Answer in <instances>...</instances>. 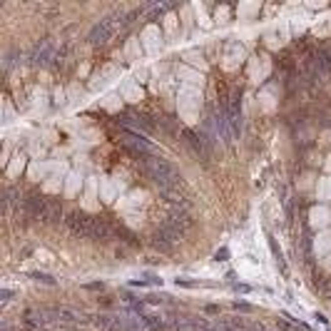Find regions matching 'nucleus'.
<instances>
[{"label": "nucleus", "instance_id": "nucleus-11", "mask_svg": "<svg viewBox=\"0 0 331 331\" xmlns=\"http://www.w3.org/2000/svg\"><path fill=\"white\" fill-rule=\"evenodd\" d=\"M33 279H38V282H43V284H55V279H50V277H45V274H33Z\"/></svg>", "mask_w": 331, "mask_h": 331}, {"label": "nucleus", "instance_id": "nucleus-8", "mask_svg": "<svg viewBox=\"0 0 331 331\" xmlns=\"http://www.w3.org/2000/svg\"><path fill=\"white\" fill-rule=\"evenodd\" d=\"M63 219V204L57 202V199H47V207L43 217H40V222H45V224H57Z\"/></svg>", "mask_w": 331, "mask_h": 331}, {"label": "nucleus", "instance_id": "nucleus-6", "mask_svg": "<svg viewBox=\"0 0 331 331\" xmlns=\"http://www.w3.org/2000/svg\"><path fill=\"white\" fill-rule=\"evenodd\" d=\"M47 207V197L43 194H38V192H30V194H25L23 199V212L30 217V219H40L43 212H45Z\"/></svg>", "mask_w": 331, "mask_h": 331}, {"label": "nucleus", "instance_id": "nucleus-7", "mask_svg": "<svg viewBox=\"0 0 331 331\" xmlns=\"http://www.w3.org/2000/svg\"><path fill=\"white\" fill-rule=\"evenodd\" d=\"M182 137H185V144H187L189 149H192V155L194 157H199V160H207L209 157V149H207V142L202 135H197V132H192V130H182Z\"/></svg>", "mask_w": 331, "mask_h": 331}, {"label": "nucleus", "instance_id": "nucleus-10", "mask_svg": "<svg viewBox=\"0 0 331 331\" xmlns=\"http://www.w3.org/2000/svg\"><path fill=\"white\" fill-rule=\"evenodd\" d=\"M142 324H147L149 329H155V331H162V329H165V321H162L160 316H142Z\"/></svg>", "mask_w": 331, "mask_h": 331}, {"label": "nucleus", "instance_id": "nucleus-1", "mask_svg": "<svg viewBox=\"0 0 331 331\" xmlns=\"http://www.w3.org/2000/svg\"><path fill=\"white\" fill-rule=\"evenodd\" d=\"M144 172L162 192L179 189V185H182V177L174 172V167L169 162H165V160H160V157H147L144 160Z\"/></svg>", "mask_w": 331, "mask_h": 331}, {"label": "nucleus", "instance_id": "nucleus-3", "mask_svg": "<svg viewBox=\"0 0 331 331\" xmlns=\"http://www.w3.org/2000/svg\"><path fill=\"white\" fill-rule=\"evenodd\" d=\"M68 229L75 236H85V239H93L95 236V217H87L85 212H72L65 219Z\"/></svg>", "mask_w": 331, "mask_h": 331}, {"label": "nucleus", "instance_id": "nucleus-2", "mask_svg": "<svg viewBox=\"0 0 331 331\" xmlns=\"http://www.w3.org/2000/svg\"><path fill=\"white\" fill-rule=\"evenodd\" d=\"M127 20H125V15L122 13H112V15H107V18H102L100 23L93 27V33H90V43L93 45H107L110 40H112V35L117 33L119 25H125Z\"/></svg>", "mask_w": 331, "mask_h": 331}, {"label": "nucleus", "instance_id": "nucleus-5", "mask_svg": "<svg viewBox=\"0 0 331 331\" xmlns=\"http://www.w3.org/2000/svg\"><path fill=\"white\" fill-rule=\"evenodd\" d=\"M55 52H57V45H55V40H40L35 50L30 52V65H35V68H40V65H47L50 60H55Z\"/></svg>", "mask_w": 331, "mask_h": 331}, {"label": "nucleus", "instance_id": "nucleus-4", "mask_svg": "<svg viewBox=\"0 0 331 331\" xmlns=\"http://www.w3.org/2000/svg\"><path fill=\"white\" fill-rule=\"evenodd\" d=\"M165 227H167V229H172L174 234L182 239V236L187 234V229H192V217L187 214V209L177 207V209H172V212L167 214Z\"/></svg>", "mask_w": 331, "mask_h": 331}, {"label": "nucleus", "instance_id": "nucleus-9", "mask_svg": "<svg viewBox=\"0 0 331 331\" xmlns=\"http://www.w3.org/2000/svg\"><path fill=\"white\" fill-rule=\"evenodd\" d=\"M55 319H60V321H65V324H80V321H85V314H80V311H75V309H68V307H57L50 311Z\"/></svg>", "mask_w": 331, "mask_h": 331}]
</instances>
